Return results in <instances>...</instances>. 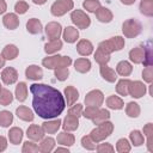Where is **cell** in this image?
Here are the masks:
<instances>
[{"label": "cell", "instance_id": "cell-1", "mask_svg": "<svg viewBox=\"0 0 153 153\" xmlns=\"http://www.w3.org/2000/svg\"><path fill=\"white\" fill-rule=\"evenodd\" d=\"M30 92L32 93V108L39 117L51 120L63 112L66 100L57 88L47 84H32Z\"/></svg>", "mask_w": 153, "mask_h": 153}, {"label": "cell", "instance_id": "cell-2", "mask_svg": "<svg viewBox=\"0 0 153 153\" xmlns=\"http://www.w3.org/2000/svg\"><path fill=\"white\" fill-rule=\"evenodd\" d=\"M112 131H114V124L108 120V121H104L97 124V127L91 130L90 136L96 143H98V142L104 141L106 137H109L112 134Z\"/></svg>", "mask_w": 153, "mask_h": 153}, {"label": "cell", "instance_id": "cell-3", "mask_svg": "<svg viewBox=\"0 0 153 153\" xmlns=\"http://www.w3.org/2000/svg\"><path fill=\"white\" fill-rule=\"evenodd\" d=\"M42 65L47 69H55L56 67H69L72 65V59L69 56L53 55L44 57L42 60Z\"/></svg>", "mask_w": 153, "mask_h": 153}, {"label": "cell", "instance_id": "cell-4", "mask_svg": "<svg viewBox=\"0 0 153 153\" xmlns=\"http://www.w3.org/2000/svg\"><path fill=\"white\" fill-rule=\"evenodd\" d=\"M142 30V25L139 20L130 18L127 19L123 24H122V32L124 35V37L127 38H135L141 33Z\"/></svg>", "mask_w": 153, "mask_h": 153}, {"label": "cell", "instance_id": "cell-5", "mask_svg": "<svg viewBox=\"0 0 153 153\" xmlns=\"http://www.w3.org/2000/svg\"><path fill=\"white\" fill-rule=\"evenodd\" d=\"M71 20L78 29H87L91 25L90 17L82 10H73L71 13Z\"/></svg>", "mask_w": 153, "mask_h": 153}, {"label": "cell", "instance_id": "cell-6", "mask_svg": "<svg viewBox=\"0 0 153 153\" xmlns=\"http://www.w3.org/2000/svg\"><path fill=\"white\" fill-rule=\"evenodd\" d=\"M73 7H74L73 0H56L50 7V12L55 17H61L67 12H69L71 10H73Z\"/></svg>", "mask_w": 153, "mask_h": 153}, {"label": "cell", "instance_id": "cell-7", "mask_svg": "<svg viewBox=\"0 0 153 153\" xmlns=\"http://www.w3.org/2000/svg\"><path fill=\"white\" fill-rule=\"evenodd\" d=\"M104 102V94L100 90H92L85 96V104L86 105H93V106H100Z\"/></svg>", "mask_w": 153, "mask_h": 153}, {"label": "cell", "instance_id": "cell-8", "mask_svg": "<svg viewBox=\"0 0 153 153\" xmlns=\"http://www.w3.org/2000/svg\"><path fill=\"white\" fill-rule=\"evenodd\" d=\"M44 31H45V35L49 38V41L57 39V38H60V36L62 33V26L57 22H50L45 25Z\"/></svg>", "mask_w": 153, "mask_h": 153}, {"label": "cell", "instance_id": "cell-9", "mask_svg": "<svg viewBox=\"0 0 153 153\" xmlns=\"http://www.w3.org/2000/svg\"><path fill=\"white\" fill-rule=\"evenodd\" d=\"M129 96L135 98V99H139L141 97L145 96L146 93V85L140 81V80H135V81H130V85H129Z\"/></svg>", "mask_w": 153, "mask_h": 153}, {"label": "cell", "instance_id": "cell-10", "mask_svg": "<svg viewBox=\"0 0 153 153\" xmlns=\"http://www.w3.org/2000/svg\"><path fill=\"white\" fill-rule=\"evenodd\" d=\"M1 80L5 85H13L18 80V72L13 67H6L1 72Z\"/></svg>", "mask_w": 153, "mask_h": 153}, {"label": "cell", "instance_id": "cell-11", "mask_svg": "<svg viewBox=\"0 0 153 153\" xmlns=\"http://www.w3.org/2000/svg\"><path fill=\"white\" fill-rule=\"evenodd\" d=\"M44 130L38 124H31L26 130V136L31 141H41L44 137Z\"/></svg>", "mask_w": 153, "mask_h": 153}, {"label": "cell", "instance_id": "cell-12", "mask_svg": "<svg viewBox=\"0 0 153 153\" xmlns=\"http://www.w3.org/2000/svg\"><path fill=\"white\" fill-rule=\"evenodd\" d=\"M129 59L131 62H134L135 65H139V63H143L145 59H146V50H145V47H136V48H133L130 51H129Z\"/></svg>", "mask_w": 153, "mask_h": 153}, {"label": "cell", "instance_id": "cell-13", "mask_svg": "<svg viewBox=\"0 0 153 153\" xmlns=\"http://www.w3.org/2000/svg\"><path fill=\"white\" fill-rule=\"evenodd\" d=\"M93 44L88 39H80L76 43V51L81 56H88L93 53Z\"/></svg>", "mask_w": 153, "mask_h": 153}, {"label": "cell", "instance_id": "cell-14", "mask_svg": "<svg viewBox=\"0 0 153 153\" xmlns=\"http://www.w3.org/2000/svg\"><path fill=\"white\" fill-rule=\"evenodd\" d=\"M2 24L8 30H16L19 26V18L17 13H6L2 18Z\"/></svg>", "mask_w": 153, "mask_h": 153}, {"label": "cell", "instance_id": "cell-15", "mask_svg": "<svg viewBox=\"0 0 153 153\" xmlns=\"http://www.w3.org/2000/svg\"><path fill=\"white\" fill-rule=\"evenodd\" d=\"M25 76L30 80H41L43 78V69L37 65H30L25 69Z\"/></svg>", "mask_w": 153, "mask_h": 153}, {"label": "cell", "instance_id": "cell-16", "mask_svg": "<svg viewBox=\"0 0 153 153\" xmlns=\"http://www.w3.org/2000/svg\"><path fill=\"white\" fill-rule=\"evenodd\" d=\"M99 73L102 78L108 82H115L117 80V73L112 68H110L108 65H100Z\"/></svg>", "mask_w": 153, "mask_h": 153}, {"label": "cell", "instance_id": "cell-17", "mask_svg": "<svg viewBox=\"0 0 153 153\" xmlns=\"http://www.w3.org/2000/svg\"><path fill=\"white\" fill-rule=\"evenodd\" d=\"M61 123H62L61 120H59V118L53 120L51 118V120H48V121L42 123V129L44 130L45 134H55L60 129Z\"/></svg>", "mask_w": 153, "mask_h": 153}, {"label": "cell", "instance_id": "cell-18", "mask_svg": "<svg viewBox=\"0 0 153 153\" xmlns=\"http://www.w3.org/2000/svg\"><path fill=\"white\" fill-rule=\"evenodd\" d=\"M63 93H65V99L67 102V105H69V106L73 105L74 103H76V100L79 99V91L72 85L65 87Z\"/></svg>", "mask_w": 153, "mask_h": 153}, {"label": "cell", "instance_id": "cell-19", "mask_svg": "<svg viewBox=\"0 0 153 153\" xmlns=\"http://www.w3.org/2000/svg\"><path fill=\"white\" fill-rule=\"evenodd\" d=\"M16 115L18 118H20L22 121H25V122H31L33 121V111L27 108V106H24V105H20L16 109Z\"/></svg>", "mask_w": 153, "mask_h": 153}, {"label": "cell", "instance_id": "cell-20", "mask_svg": "<svg viewBox=\"0 0 153 153\" xmlns=\"http://www.w3.org/2000/svg\"><path fill=\"white\" fill-rule=\"evenodd\" d=\"M61 124H62L63 130H66V131H74V130H76L79 128V118L75 117V116H72V115H67L63 118V122Z\"/></svg>", "mask_w": 153, "mask_h": 153}, {"label": "cell", "instance_id": "cell-21", "mask_svg": "<svg viewBox=\"0 0 153 153\" xmlns=\"http://www.w3.org/2000/svg\"><path fill=\"white\" fill-rule=\"evenodd\" d=\"M96 17L100 23H110L114 19V14L108 8V7H103L100 6L96 12Z\"/></svg>", "mask_w": 153, "mask_h": 153}, {"label": "cell", "instance_id": "cell-22", "mask_svg": "<svg viewBox=\"0 0 153 153\" xmlns=\"http://www.w3.org/2000/svg\"><path fill=\"white\" fill-rule=\"evenodd\" d=\"M62 36H63V39L67 43H75L76 39L79 38V31L74 26H67V27L63 29Z\"/></svg>", "mask_w": 153, "mask_h": 153}, {"label": "cell", "instance_id": "cell-23", "mask_svg": "<svg viewBox=\"0 0 153 153\" xmlns=\"http://www.w3.org/2000/svg\"><path fill=\"white\" fill-rule=\"evenodd\" d=\"M57 143L61 145V146H66V147H69L72 145H74L75 142V137L73 134L68 133V131H61L57 134V139H56Z\"/></svg>", "mask_w": 153, "mask_h": 153}, {"label": "cell", "instance_id": "cell-24", "mask_svg": "<svg viewBox=\"0 0 153 153\" xmlns=\"http://www.w3.org/2000/svg\"><path fill=\"white\" fill-rule=\"evenodd\" d=\"M26 30H27V32L31 33V35L41 33L42 30H43V26H42L41 20L37 19V18H30V19L26 22Z\"/></svg>", "mask_w": 153, "mask_h": 153}, {"label": "cell", "instance_id": "cell-25", "mask_svg": "<svg viewBox=\"0 0 153 153\" xmlns=\"http://www.w3.org/2000/svg\"><path fill=\"white\" fill-rule=\"evenodd\" d=\"M74 69L81 74H85V73L90 72V69H91V61L86 57L76 59L74 62Z\"/></svg>", "mask_w": 153, "mask_h": 153}, {"label": "cell", "instance_id": "cell-26", "mask_svg": "<svg viewBox=\"0 0 153 153\" xmlns=\"http://www.w3.org/2000/svg\"><path fill=\"white\" fill-rule=\"evenodd\" d=\"M23 136H24L23 129L19 127H12L8 131V140L13 145H19L23 140Z\"/></svg>", "mask_w": 153, "mask_h": 153}, {"label": "cell", "instance_id": "cell-27", "mask_svg": "<svg viewBox=\"0 0 153 153\" xmlns=\"http://www.w3.org/2000/svg\"><path fill=\"white\" fill-rule=\"evenodd\" d=\"M133 72V66L130 62L123 60V61H120L116 66V73L121 76H128L130 75Z\"/></svg>", "mask_w": 153, "mask_h": 153}, {"label": "cell", "instance_id": "cell-28", "mask_svg": "<svg viewBox=\"0 0 153 153\" xmlns=\"http://www.w3.org/2000/svg\"><path fill=\"white\" fill-rule=\"evenodd\" d=\"M106 106L109 109H112V110H121L124 106V102L121 97L112 94V96H109L106 98Z\"/></svg>", "mask_w": 153, "mask_h": 153}, {"label": "cell", "instance_id": "cell-29", "mask_svg": "<svg viewBox=\"0 0 153 153\" xmlns=\"http://www.w3.org/2000/svg\"><path fill=\"white\" fill-rule=\"evenodd\" d=\"M18 54H19V49L14 44H6L1 53L5 60H14L18 56Z\"/></svg>", "mask_w": 153, "mask_h": 153}, {"label": "cell", "instance_id": "cell-30", "mask_svg": "<svg viewBox=\"0 0 153 153\" xmlns=\"http://www.w3.org/2000/svg\"><path fill=\"white\" fill-rule=\"evenodd\" d=\"M62 49V41H60L59 38L57 39H53V41H49L48 43H45L44 45V51L50 55V54H55L57 53L59 50Z\"/></svg>", "mask_w": 153, "mask_h": 153}, {"label": "cell", "instance_id": "cell-31", "mask_svg": "<svg viewBox=\"0 0 153 153\" xmlns=\"http://www.w3.org/2000/svg\"><path fill=\"white\" fill-rule=\"evenodd\" d=\"M141 112V108L136 102H129L126 106V114L128 117L130 118H136L140 116Z\"/></svg>", "mask_w": 153, "mask_h": 153}, {"label": "cell", "instance_id": "cell-32", "mask_svg": "<svg viewBox=\"0 0 153 153\" xmlns=\"http://www.w3.org/2000/svg\"><path fill=\"white\" fill-rule=\"evenodd\" d=\"M130 81H131V80H129V79H121V80H118L117 84H116V92H117L120 96H122V97L128 96V94H129L128 91H129Z\"/></svg>", "mask_w": 153, "mask_h": 153}, {"label": "cell", "instance_id": "cell-33", "mask_svg": "<svg viewBox=\"0 0 153 153\" xmlns=\"http://www.w3.org/2000/svg\"><path fill=\"white\" fill-rule=\"evenodd\" d=\"M39 152H43V153H50L54 147H55V140L53 137H43L41 140V143H39Z\"/></svg>", "mask_w": 153, "mask_h": 153}, {"label": "cell", "instance_id": "cell-34", "mask_svg": "<svg viewBox=\"0 0 153 153\" xmlns=\"http://www.w3.org/2000/svg\"><path fill=\"white\" fill-rule=\"evenodd\" d=\"M16 98L19 102H25L27 98V85L24 81H20L17 86H16Z\"/></svg>", "mask_w": 153, "mask_h": 153}, {"label": "cell", "instance_id": "cell-35", "mask_svg": "<svg viewBox=\"0 0 153 153\" xmlns=\"http://www.w3.org/2000/svg\"><path fill=\"white\" fill-rule=\"evenodd\" d=\"M94 60L99 65H108V62L110 61V54L104 51L102 48L98 47L96 53H94Z\"/></svg>", "mask_w": 153, "mask_h": 153}, {"label": "cell", "instance_id": "cell-36", "mask_svg": "<svg viewBox=\"0 0 153 153\" xmlns=\"http://www.w3.org/2000/svg\"><path fill=\"white\" fill-rule=\"evenodd\" d=\"M129 140L136 147L145 143V136L142 135V133L140 130H131L130 134H129Z\"/></svg>", "mask_w": 153, "mask_h": 153}, {"label": "cell", "instance_id": "cell-37", "mask_svg": "<svg viewBox=\"0 0 153 153\" xmlns=\"http://www.w3.org/2000/svg\"><path fill=\"white\" fill-rule=\"evenodd\" d=\"M140 12L146 17L153 16V0H141Z\"/></svg>", "mask_w": 153, "mask_h": 153}, {"label": "cell", "instance_id": "cell-38", "mask_svg": "<svg viewBox=\"0 0 153 153\" xmlns=\"http://www.w3.org/2000/svg\"><path fill=\"white\" fill-rule=\"evenodd\" d=\"M12 122H13V115L10 111L7 110L0 111V127L7 128L12 124Z\"/></svg>", "mask_w": 153, "mask_h": 153}, {"label": "cell", "instance_id": "cell-39", "mask_svg": "<svg viewBox=\"0 0 153 153\" xmlns=\"http://www.w3.org/2000/svg\"><path fill=\"white\" fill-rule=\"evenodd\" d=\"M13 102V94L7 88H1L0 91V105L7 106Z\"/></svg>", "mask_w": 153, "mask_h": 153}, {"label": "cell", "instance_id": "cell-40", "mask_svg": "<svg viewBox=\"0 0 153 153\" xmlns=\"http://www.w3.org/2000/svg\"><path fill=\"white\" fill-rule=\"evenodd\" d=\"M109 118H110L109 110H106V109H99V111L97 112V115L92 118V122H93V124H99V123H102L104 121H108Z\"/></svg>", "mask_w": 153, "mask_h": 153}, {"label": "cell", "instance_id": "cell-41", "mask_svg": "<svg viewBox=\"0 0 153 153\" xmlns=\"http://www.w3.org/2000/svg\"><path fill=\"white\" fill-rule=\"evenodd\" d=\"M130 149H131V146H130V143H129V141L127 139L122 137V139L117 140V142H116V151L118 153H128V152H130Z\"/></svg>", "mask_w": 153, "mask_h": 153}, {"label": "cell", "instance_id": "cell-42", "mask_svg": "<svg viewBox=\"0 0 153 153\" xmlns=\"http://www.w3.org/2000/svg\"><path fill=\"white\" fill-rule=\"evenodd\" d=\"M114 51H118V50H122L124 48V38L121 37V36H115V37H111L109 39Z\"/></svg>", "mask_w": 153, "mask_h": 153}, {"label": "cell", "instance_id": "cell-43", "mask_svg": "<svg viewBox=\"0 0 153 153\" xmlns=\"http://www.w3.org/2000/svg\"><path fill=\"white\" fill-rule=\"evenodd\" d=\"M82 7L91 13H94L99 7H100V2L99 0H85L82 2Z\"/></svg>", "mask_w": 153, "mask_h": 153}, {"label": "cell", "instance_id": "cell-44", "mask_svg": "<svg viewBox=\"0 0 153 153\" xmlns=\"http://www.w3.org/2000/svg\"><path fill=\"white\" fill-rule=\"evenodd\" d=\"M54 74L57 80L65 81L69 75V69H68V67H56L54 69Z\"/></svg>", "mask_w": 153, "mask_h": 153}, {"label": "cell", "instance_id": "cell-45", "mask_svg": "<svg viewBox=\"0 0 153 153\" xmlns=\"http://www.w3.org/2000/svg\"><path fill=\"white\" fill-rule=\"evenodd\" d=\"M99 111V106H93V105H87L86 106V109H84L82 110V114H81V116H84L85 118H87V120H92L96 115H97V112Z\"/></svg>", "mask_w": 153, "mask_h": 153}, {"label": "cell", "instance_id": "cell-46", "mask_svg": "<svg viewBox=\"0 0 153 153\" xmlns=\"http://www.w3.org/2000/svg\"><path fill=\"white\" fill-rule=\"evenodd\" d=\"M81 146H82L85 149H87V151H93V149H96V142L91 139L90 135H85V136L81 137Z\"/></svg>", "mask_w": 153, "mask_h": 153}, {"label": "cell", "instance_id": "cell-47", "mask_svg": "<svg viewBox=\"0 0 153 153\" xmlns=\"http://www.w3.org/2000/svg\"><path fill=\"white\" fill-rule=\"evenodd\" d=\"M22 152L23 153H37V152H39V147L36 143H33L32 141H25L23 145Z\"/></svg>", "mask_w": 153, "mask_h": 153}, {"label": "cell", "instance_id": "cell-48", "mask_svg": "<svg viewBox=\"0 0 153 153\" xmlns=\"http://www.w3.org/2000/svg\"><path fill=\"white\" fill-rule=\"evenodd\" d=\"M27 10H29V4L26 1L20 0V1H17L14 5V11L17 14H24L27 12Z\"/></svg>", "mask_w": 153, "mask_h": 153}, {"label": "cell", "instance_id": "cell-49", "mask_svg": "<svg viewBox=\"0 0 153 153\" xmlns=\"http://www.w3.org/2000/svg\"><path fill=\"white\" fill-rule=\"evenodd\" d=\"M99 143V142H98ZM96 149L98 153H112L115 152V148L111 143H108V142H104V143H99L96 146Z\"/></svg>", "mask_w": 153, "mask_h": 153}, {"label": "cell", "instance_id": "cell-50", "mask_svg": "<svg viewBox=\"0 0 153 153\" xmlns=\"http://www.w3.org/2000/svg\"><path fill=\"white\" fill-rule=\"evenodd\" d=\"M142 79H143V81H146L148 84H151L153 81V67H152V65L146 66V68L142 71Z\"/></svg>", "mask_w": 153, "mask_h": 153}, {"label": "cell", "instance_id": "cell-51", "mask_svg": "<svg viewBox=\"0 0 153 153\" xmlns=\"http://www.w3.org/2000/svg\"><path fill=\"white\" fill-rule=\"evenodd\" d=\"M82 105L81 104H73V105H71V108H69V110H68V115H72V116H75V117H80L81 116V114H82Z\"/></svg>", "mask_w": 153, "mask_h": 153}, {"label": "cell", "instance_id": "cell-52", "mask_svg": "<svg viewBox=\"0 0 153 153\" xmlns=\"http://www.w3.org/2000/svg\"><path fill=\"white\" fill-rule=\"evenodd\" d=\"M143 134H145L146 137L153 136V124H152V123H147V124L143 127Z\"/></svg>", "mask_w": 153, "mask_h": 153}, {"label": "cell", "instance_id": "cell-53", "mask_svg": "<svg viewBox=\"0 0 153 153\" xmlns=\"http://www.w3.org/2000/svg\"><path fill=\"white\" fill-rule=\"evenodd\" d=\"M6 148H7V139L0 135V152H4Z\"/></svg>", "mask_w": 153, "mask_h": 153}, {"label": "cell", "instance_id": "cell-54", "mask_svg": "<svg viewBox=\"0 0 153 153\" xmlns=\"http://www.w3.org/2000/svg\"><path fill=\"white\" fill-rule=\"evenodd\" d=\"M147 149L149 152H153V136L147 137Z\"/></svg>", "mask_w": 153, "mask_h": 153}, {"label": "cell", "instance_id": "cell-55", "mask_svg": "<svg viewBox=\"0 0 153 153\" xmlns=\"http://www.w3.org/2000/svg\"><path fill=\"white\" fill-rule=\"evenodd\" d=\"M6 10H7V4H6V1H5V0H0V14L5 13Z\"/></svg>", "mask_w": 153, "mask_h": 153}, {"label": "cell", "instance_id": "cell-56", "mask_svg": "<svg viewBox=\"0 0 153 153\" xmlns=\"http://www.w3.org/2000/svg\"><path fill=\"white\" fill-rule=\"evenodd\" d=\"M55 152H56V153H57V152H67V153H68L69 149H68L67 147H65V148H63V147H57V148L55 149Z\"/></svg>", "mask_w": 153, "mask_h": 153}, {"label": "cell", "instance_id": "cell-57", "mask_svg": "<svg viewBox=\"0 0 153 153\" xmlns=\"http://www.w3.org/2000/svg\"><path fill=\"white\" fill-rule=\"evenodd\" d=\"M135 1H136V0H121V2H122L123 5H133Z\"/></svg>", "mask_w": 153, "mask_h": 153}, {"label": "cell", "instance_id": "cell-58", "mask_svg": "<svg viewBox=\"0 0 153 153\" xmlns=\"http://www.w3.org/2000/svg\"><path fill=\"white\" fill-rule=\"evenodd\" d=\"M47 1L48 0H32V2L36 4V5H44Z\"/></svg>", "mask_w": 153, "mask_h": 153}, {"label": "cell", "instance_id": "cell-59", "mask_svg": "<svg viewBox=\"0 0 153 153\" xmlns=\"http://www.w3.org/2000/svg\"><path fill=\"white\" fill-rule=\"evenodd\" d=\"M5 62H6V60H5V59H4V56L0 54V69L5 66Z\"/></svg>", "mask_w": 153, "mask_h": 153}, {"label": "cell", "instance_id": "cell-60", "mask_svg": "<svg viewBox=\"0 0 153 153\" xmlns=\"http://www.w3.org/2000/svg\"><path fill=\"white\" fill-rule=\"evenodd\" d=\"M1 88H2V87H1V84H0V91H1Z\"/></svg>", "mask_w": 153, "mask_h": 153}]
</instances>
